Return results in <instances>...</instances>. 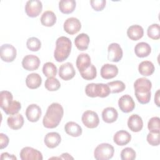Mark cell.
Segmentation results:
<instances>
[{
	"label": "cell",
	"mask_w": 160,
	"mask_h": 160,
	"mask_svg": "<svg viewBox=\"0 0 160 160\" xmlns=\"http://www.w3.org/2000/svg\"><path fill=\"white\" fill-rule=\"evenodd\" d=\"M42 9V4L39 0H29L25 5V12L30 18H35L39 15Z\"/></svg>",
	"instance_id": "ba28073f"
},
{
	"label": "cell",
	"mask_w": 160,
	"mask_h": 160,
	"mask_svg": "<svg viewBox=\"0 0 160 160\" xmlns=\"http://www.w3.org/2000/svg\"><path fill=\"white\" fill-rule=\"evenodd\" d=\"M148 142L152 146H157L159 144V132H149L146 138Z\"/></svg>",
	"instance_id": "ab89813d"
},
{
	"label": "cell",
	"mask_w": 160,
	"mask_h": 160,
	"mask_svg": "<svg viewBox=\"0 0 160 160\" xmlns=\"http://www.w3.org/2000/svg\"><path fill=\"white\" fill-rule=\"evenodd\" d=\"M13 96L8 91H2L0 92V106L4 112L8 115L18 114L21 109V104L19 101H13Z\"/></svg>",
	"instance_id": "7a4b0ae2"
},
{
	"label": "cell",
	"mask_w": 160,
	"mask_h": 160,
	"mask_svg": "<svg viewBox=\"0 0 160 160\" xmlns=\"http://www.w3.org/2000/svg\"><path fill=\"white\" fill-rule=\"evenodd\" d=\"M152 88L151 82L146 78H140L137 79L134 83L135 92L146 93L151 91Z\"/></svg>",
	"instance_id": "2e32d148"
},
{
	"label": "cell",
	"mask_w": 160,
	"mask_h": 160,
	"mask_svg": "<svg viewBox=\"0 0 160 160\" xmlns=\"http://www.w3.org/2000/svg\"><path fill=\"white\" fill-rule=\"evenodd\" d=\"M61 141V137L58 132H50L46 134L44 137L45 145L51 149L56 148Z\"/></svg>",
	"instance_id": "d6986e66"
},
{
	"label": "cell",
	"mask_w": 160,
	"mask_h": 160,
	"mask_svg": "<svg viewBox=\"0 0 160 160\" xmlns=\"http://www.w3.org/2000/svg\"><path fill=\"white\" fill-rule=\"evenodd\" d=\"M89 41V37L87 34L81 33L76 37L74 44L79 51H85L88 48Z\"/></svg>",
	"instance_id": "83f0119b"
},
{
	"label": "cell",
	"mask_w": 160,
	"mask_h": 160,
	"mask_svg": "<svg viewBox=\"0 0 160 160\" xmlns=\"http://www.w3.org/2000/svg\"><path fill=\"white\" fill-rule=\"evenodd\" d=\"M159 117H152L151 118L148 123V128L149 132H159Z\"/></svg>",
	"instance_id": "f35d334b"
},
{
	"label": "cell",
	"mask_w": 160,
	"mask_h": 160,
	"mask_svg": "<svg viewBox=\"0 0 160 160\" xmlns=\"http://www.w3.org/2000/svg\"><path fill=\"white\" fill-rule=\"evenodd\" d=\"M56 16L54 12L51 11H46L42 13L40 20L43 26L51 27L56 23Z\"/></svg>",
	"instance_id": "4dcf8cb0"
},
{
	"label": "cell",
	"mask_w": 160,
	"mask_h": 160,
	"mask_svg": "<svg viewBox=\"0 0 160 160\" xmlns=\"http://www.w3.org/2000/svg\"><path fill=\"white\" fill-rule=\"evenodd\" d=\"M24 118L21 114H16L8 118L7 123L8 126L13 129L18 130L21 129L24 125Z\"/></svg>",
	"instance_id": "44dd1931"
},
{
	"label": "cell",
	"mask_w": 160,
	"mask_h": 160,
	"mask_svg": "<svg viewBox=\"0 0 160 160\" xmlns=\"http://www.w3.org/2000/svg\"><path fill=\"white\" fill-rule=\"evenodd\" d=\"M65 132L72 137H79L82 134V128L75 122L69 121L64 126Z\"/></svg>",
	"instance_id": "d4e9b609"
},
{
	"label": "cell",
	"mask_w": 160,
	"mask_h": 160,
	"mask_svg": "<svg viewBox=\"0 0 160 160\" xmlns=\"http://www.w3.org/2000/svg\"><path fill=\"white\" fill-rule=\"evenodd\" d=\"M1 159H11V160H16V157L13 154H10L8 152H3L1 155Z\"/></svg>",
	"instance_id": "ee69618b"
},
{
	"label": "cell",
	"mask_w": 160,
	"mask_h": 160,
	"mask_svg": "<svg viewBox=\"0 0 160 160\" xmlns=\"http://www.w3.org/2000/svg\"><path fill=\"white\" fill-rule=\"evenodd\" d=\"M81 119L84 125L91 129L96 128L99 123V118L98 114L91 110H88L84 112Z\"/></svg>",
	"instance_id": "8992f818"
},
{
	"label": "cell",
	"mask_w": 160,
	"mask_h": 160,
	"mask_svg": "<svg viewBox=\"0 0 160 160\" xmlns=\"http://www.w3.org/2000/svg\"><path fill=\"white\" fill-rule=\"evenodd\" d=\"M26 46L30 51H38L41 48V42L38 38L36 37H31L27 40Z\"/></svg>",
	"instance_id": "8d00e7d4"
},
{
	"label": "cell",
	"mask_w": 160,
	"mask_h": 160,
	"mask_svg": "<svg viewBox=\"0 0 160 160\" xmlns=\"http://www.w3.org/2000/svg\"><path fill=\"white\" fill-rule=\"evenodd\" d=\"M76 74V71L72 63L67 62L60 66L59 69V76L64 81H69L73 78Z\"/></svg>",
	"instance_id": "5bb4252c"
},
{
	"label": "cell",
	"mask_w": 160,
	"mask_h": 160,
	"mask_svg": "<svg viewBox=\"0 0 160 160\" xmlns=\"http://www.w3.org/2000/svg\"><path fill=\"white\" fill-rule=\"evenodd\" d=\"M118 106L122 112L128 113L133 111L135 108V103L130 95L125 94L119 98L118 101Z\"/></svg>",
	"instance_id": "4fadbf2b"
},
{
	"label": "cell",
	"mask_w": 160,
	"mask_h": 160,
	"mask_svg": "<svg viewBox=\"0 0 160 160\" xmlns=\"http://www.w3.org/2000/svg\"><path fill=\"white\" fill-rule=\"evenodd\" d=\"M61 158V159H74L72 157H71V156H70L69 154H68V153H67V152H66V153H62L61 156H59V157H58V158Z\"/></svg>",
	"instance_id": "bcb514c9"
},
{
	"label": "cell",
	"mask_w": 160,
	"mask_h": 160,
	"mask_svg": "<svg viewBox=\"0 0 160 160\" xmlns=\"http://www.w3.org/2000/svg\"><path fill=\"white\" fill-rule=\"evenodd\" d=\"M76 67L79 72L86 69L91 64V58L87 53L80 54L76 59Z\"/></svg>",
	"instance_id": "4316f807"
},
{
	"label": "cell",
	"mask_w": 160,
	"mask_h": 160,
	"mask_svg": "<svg viewBox=\"0 0 160 160\" xmlns=\"http://www.w3.org/2000/svg\"><path fill=\"white\" fill-rule=\"evenodd\" d=\"M109 87L111 93H119L122 92L125 88V84L121 81H114L107 83Z\"/></svg>",
	"instance_id": "e575fe53"
},
{
	"label": "cell",
	"mask_w": 160,
	"mask_h": 160,
	"mask_svg": "<svg viewBox=\"0 0 160 160\" xmlns=\"http://www.w3.org/2000/svg\"><path fill=\"white\" fill-rule=\"evenodd\" d=\"M42 83V78L38 73H31L26 78V84L28 88L31 89L38 88Z\"/></svg>",
	"instance_id": "603a6c76"
},
{
	"label": "cell",
	"mask_w": 160,
	"mask_h": 160,
	"mask_svg": "<svg viewBox=\"0 0 160 160\" xmlns=\"http://www.w3.org/2000/svg\"><path fill=\"white\" fill-rule=\"evenodd\" d=\"M9 138L6 134H4L3 133L0 134V148L1 149H2L5 148H6L9 144Z\"/></svg>",
	"instance_id": "7bdbcfd3"
},
{
	"label": "cell",
	"mask_w": 160,
	"mask_h": 160,
	"mask_svg": "<svg viewBox=\"0 0 160 160\" xmlns=\"http://www.w3.org/2000/svg\"><path fill=\"white\" fill-rule=\"evenodd\" d=\"M135 96L136 97L137 100L138 102L142 104H147L149 102L151 99V92H148L146 93H138V92H135Z\"/></svg>",
	"instance_id": "60d3db41"
},
{
	"label": "cell",
	"mask_w": 160,
	"mask_h": 160,
	"mask_svg": "<svg viewBox=\"0 0 160 160\" xmlns=\"http://www.w3.org/2000/svg\"><path fill=\"white\" fill-rule=\"evenodd\" d=\"M86 94L91 98H106L111 93L109 87L107 84L90 83L85 88Z\"/></svg>",
	"instance_id": "277c9868"
},
{
	"label": "cell",
	"mask_w": 160,
	"mask_h": 160,
	"mask_svg": "<svg viewBox=\"0 0 160 160\" xmlns=\"http://www.w3.org/2000/svg\"><path fill=\"white\" fill-rule=\"evenodd\" d=\"M136 153L131 148H125L121 152V159L122 160H134L136 158Z\"/></svg>",
	"instance_id": "74e56055"
},
{
	"label": "cell",
	"mask_w": 160,
	"mask_h": 160,
	"mask_svg": "<svg viewBox=\"0 0 160 160\" xmlns=\"http://www.w3.org/2000/svg\"><path fill=\"white\" fill-rule=\"evenodd\" d=\"M20 158L22 160H42V153L31 147H24L20 151Z\"/></svg>",
	"instance_id": "9c48e42d"
},
{
	"label": "cell",
	"mask_w": 160,
	"mask_h": 160,
	"mask_svg": "<svg viewBox=\"0 0 160 160\" xmlns=\"http://www.w3.org/2000/svg\"><path fill=\"white\" fill-rule=\"evenodd\" d=\"M100 73L101 77L103 79H112L118 75V68L116 65L111 64H105L101 67Z\"/></svg>",
	"instance_id": "ac0fdd59"
},
{
	"label": "cell",
	"mask_w": 160,
	"mask_h": 160,
	"mask_svg": "<svg viewBox=\"0 0 160 160\" xmlns=\"http://www.w3.org/2000/svg\"><path fill=\"white\" fill-rule=\"evenodd\" d=\"M154 102L156 103V104L157 105L158 107L160 106L159 104V89H158L156 93H155V96H154Z\"/></svg>",
	"instance_id": "f6af8a7d"
},
{
	"label": "cell",
	"mask_w": 160,
	"mask_h": 160,
	"mask_svg": "<svg viewBox=\"0 0 160 160\" xmlns=\"http://www.w3.org/2000/svg\"><path fill=\"white\" fill-rule=\"evenodd\" d=\"M63 28L68 34L72 35L79 31L81 28V23L78 18L71 17L64 21Z\"/></svg>",
	"instance_id": "8fae6325"
},
{
	"label": "cell",
	"mask_w": 160,
	"mask_h": 160,
	"mask_svg": "<svg viewBox=\"0 0 160 160\" xmlns=\"http://www.w3.org/2000/svg\"><path fill=\"white\" fill-rule=\"evenodd\" d=\"M44 86L49 91H55L61 87V83L59 80L55 78H48L44 83Z\"/></svg>",
	"instance_id": "836d02e7"
},
{
	"label": "cell",
	"mask_w": 160,
	"mask_h": 160,
	"mask_svg": "<svg viewBox=\"0 0 160 160\" xmlns=\"http://www.w3.org/2000/svg\"><path fill=\"white\" fill-rule=\"evenodd\" d=\"M41 61L39 58L33 54H29L24 56L22 60V68L27 71L36 70L39 65Z\"/></svg>",
	"instance_id": "7c38bea8"
},
{
	"label": "cell",
	"mask_w": 160,
	"mask_h": 160,
	"mask_svg": "<svg viewBox=\"0 0 160 160\" xmlns=\"http://www.w3.org/2000/svg\"><path fill=\"white\" fill-rule=\"evenodd\" d=\"M76 6V2L74 0H61L59 2V9L63 14L72 13Z\"/></svg>",
	"instance_id": "f1b7e54d"
},
{
	"label": "cell",
	"mask_w": 160,
	"mask_h": 160,
	"mask_svg": "<svg viewBox=\"0 0 160 160\" xmlns=\"http://www.w3.org/2000/svg\"><path fill=\"white\" fill-rule=\"evenodd\" d=\"M81 77L86 80L94 79L97 75V70L93 64H91L86 69L80 72Z\"/></svg>",
	"instance_id": "d6a6232c"
},
{
	"label": "cell",
	"mask_w": 160,
	"mask_h": 160,
	"mask_svg": "<svg viewBox=\"0 0 160 160\" xmlns=\"http://www.w3.org/2000/svg\"><path fill=\"white\" fill-rule=\"evenodd\" d=\"M151 52V48L149 44L145 42L138 43L134 48L135 54L139 58H145L148 56Z\"/></svg>",
	"instance_id": "484cf974"
},
{
	"label": "cell",
	"mask_w": 160,
	"mask_h": 160,
	"mask_svg": "<svg viewBox=\"0 0 160 160\" xmlns=\"http://www.w3.org/2000/svg\"><path fill=\"white\" fill-rule=\"evenodd\" d=\"M108 59L110 61L117 62L122 58V49L118 43L113 42L110 44L108 48Z\"/></svg>",
	"instance_id": "30bf717a"
},
{
	"label": "cell",
	"mask_w": 160,
	"mask_h": 160,
	"mask_svg": "<svg viewBox=\"0 0 160 160\" xmlns=\"http://www.w3.org/2000/svg\"><path fill=\"white\" fill-rule=\"evenodd\" d=\"M131 139V135L125 130L117 131L113 137L114 142L118 146H124L128 144Z\"/></svg>",
	"instance_id": "ffe728a7"
},
{
	"label": "cell",
	"mask_w": 160,
	"mask_h": 160,
	"mask_svg": "<svg viewBox=\"0 0 160 160\" xmlns=\"http://www.w3.org/2000/svg\"><path fill=\"white\" fill-rule=\"evenodd\" d=\"M154 69L153 63L149 61H142L138 66L139 72L144 76H151L154 72Z\"/></svg>",
	"instance_id": "f546056e"
},
{
	"label": "cell",
	"mask_w": 160,
	"mask_h": 160,
	"mask_svg": "<svg viewBox=\"0 0 160 160\" xmlns=\"http://www.w3.org/2000/svg\"><path fill=\"white\" fill-rule=\"evenodd\" d=\"M118 118L117 110L112 107H108L103 109L102 112V120L106 123H112L115 122Z\"/></svg>",
	"instance_id": "cb8c5ba5"
},
{
	"label": "cell",
	"mask_w": 160,
	"mask_h": 160,
	"mask_svg": "<svg viewBox=\"0 0 160 160\" xmlns=\"http://www.w3.org/2000/svg\"><path fill=\"white\" fill-rule=\"evenodd\" d=\"M58 72L57 67L51 62H46L42 67V72L47 78H54Z\"/></svg>",
	"instance_id": "1f68e13d"
},
{
	"label": "cell",
	"mask_w": 160,
	"mask_h": 160,
	"mask_svg": "<svg viewBox=\"0 0 160 160\" xmlns=\"http://www.w3.org/2000/svg\"><path fill=\"white\" fill-rule=\"evenodd\" d=\"M147 34L152 39L157 40L160 38V27L159 24L150 25L147 30Z\"/></svg>",
	"instance_id": "d590c367"
},
{
	"label": "cell",
	"mask_w": 160,
	"mask_h": 160,
	"mask_svg": "<svg viewBox=\"0 0 160 160\" xmlns=\"http://www.w3.org/2000/svg\"><path fill=\"white\" fill-rule=\"evenodd\" d=\"M127 35L128 38L132 41H138L144 35V29L139 25H132L129 26L127 30Z\"/></svg>",
	"instance_id": "7402d4cb"
},
{
	"label": "cell",
	"mask_w": 160,
	"mask_h": 160,
	"mask_svg": "<svg viewBox=\"0 0 160 160\" xmlns=\"http://www.w3.org/2000/svg\"><path fill=\"white\" fill-rule=\"evenodd\" d=\"M41 114V108L36 104L29 105L26 110V116L28 120L32 122H37L40 119Z\"/></svg>",
	"instance_id": "9a60e30c"
},
{
	"label": "cell",
	"mask_w": 160,
	"mask_h": 160,
	"mask_svg": "<svg viewBox=\"0 0 160 160\" xmlns=\"http://www.w3.org/2000/svg\"><path fill=\"white\" fill-rule=\"evenodd\" d=\"M17 51L16 48L10 44H2L0 48L1 59L6 62H12L16 58Z\"/></svg>",
	"instance_id": "52a82bcc"
},
{
	"label": "cell",
	"mask_w": 160,
	"mask_h": 160,
	"mask_svg": "<svg viewBox=\"0 0 160 160\" xmlns=\"http://www.w3.org/2000/svg\"><path fill=\"white\" fill-rule=\"evenodd\" d=\"M72 48V42L67 37L61 36L56 42V48L54 51V57L56 61L63 62L69 56Z\"/></svg>",
	"instance_id": "3957f363"
},
{
	"label": "cell",
	"mask_w": 160,
	"mask_h": 160,
	"mask_svg": "<svg viewBox=\"0 0 160 160\" xmlns=\"http://www.w3.org/2000/svg\"><path fill=\"white\" fill-rule=\"evenodd\" d=\"M128 126L132 132H139L143 127V121L141 116L134 114L129 116L128 120Z\"/></svg>",
	"instance_id": "e0dca14e"
},
{
	"label": "cell",
	"mask_w": 160,
	"mask_h": 160,
	"mask_svg": "<svg viewBox=\"0 0 160 160\" xmlns=\"http://www.w3.org/2000/svg\"><path fill=\"white\" fill-rule=\"evenodd\" d=\"M64 109L62 106L58 103L53 102L49 105L42 119L43 126L49 129L56 128L63 117Z\"/></svg>",
	"instance_id": "6da1fadb"
},
{
	"label": "cell",
	"mask_w": 160,
	"mask_h": 160,
	"mask_svg": "<svg viewBox=\"0 0 160 160\" xmlns=\"http://www.w3.org/2000/svg\"><path fill=\"white\" fill-rule=\"evenodd\" d=\"M114 147L108 143H101L94 149V157L97 160H108L112 158Z\"/></svg>",
	"instance_id": "5b68a950"
},
{
	"label": "cell",
	"mask_w": 160,
	"mask_h": 160,
	"mask_svg": "<svg viewBox=\"0 0 160 160\" xmlns=\"http://www.w3.org/2000/svg\"><path fill=\"white\" fill-rule=\"evenodd\" d=\"M90 3L92 8L96 11H102L106 6V0H91Z\"/></svg>",
	"instance_id": "b9f144b4"
}]
</instances>
